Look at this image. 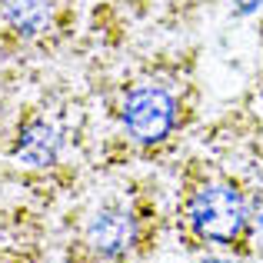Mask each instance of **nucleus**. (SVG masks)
<instances>
[{
    "label": "nucleus",
    "instance_id": "nucleus-1",
    "mask_svg": "<svg viewBox=\"0 0 263 263\" xmlns=\"http://www.w3.org/2000/svg\"><path fill=\"white\" fill-rule=\"evenodd\" d=\"M190 223L203 240L213 243H230L247 227V206L243 197L230 183H210L193 193L190 200Z\"/></svg>",
    "mask_w": 263,
    "mask_h": 263
},
{
    "label": "nucleus",
    "instance_id": "nucleus-2",
    "mask_svg": "<svg viewBox=\"0 0 263 263\" xmlns=\"http://www.w3.org/2000/svg\"><path fill=\"white\" fill-rule=\"evenodd\" d=\"M177 123V103L160 87H137L123 100V127L137 143H160Z\"/></svg>",
    "mask_w": 263,
    "mask_h": 263
},
{
    "label": "nucleus",
    "instance_id": "nucleus-3",
    "mask_svg": "<svg viewBox=\"0 0 263 263\" xmlns=\"http://www.w3.org/2000/svg\"><path fill=\"white\" fill-rule=\"evenodd\" d=\"M134 237H137L134 217L123 206H103V210H97L90 227H87V243L100 257H120V253H127Z\"/></svg>",
    "mask_w": 263,
    "mask_h": 263
},
{
    "label": "nucleus",
    "instance_id": "nucleus-4",
    "mask_svg": "<svg viewBox=\"0 0 263 263\" xmlns=\"http://www.w3.org/2000/svg\"><path fill=\"white\" fill-rule=\"evenodd\" d=\"M57 154H60V137L47 120L27 123L17 147H13V157L20 163H27V167H50L57 160Z\"/></svg>",
    "mask_w": 263,
    "mask_h": 263
},
{
    "label": "nucleus",
    "instance_id": "nucleus-5",
    "mask_svg": "<svg viewBox=\"0 0 263 263\" xmlns=\"http://www.w3.org/2000/svg\"><path fill=\"white\" fill-rule=\"evenodd\" d=\"M0 17L20 37H37L53 20V0H0Z\"/></svg>",
    "mask_w": 263,
    "mask_h": 263
},
{
    "label": "nucleus",
    "instance_id": "nucleus-6",
    "mask_svg": "<svg viewBox=\"0 0 263 263\" xmlns=\"http://www.w3.org/2000/svg\"><path fill=\"white\" fill-rule=\"evenodd\" d=\"M260 4H263V0H240V13H250V10H257Z\"/></svg>",
    "mask_w": 263,
    "mask_h": 263
}]
</instances>
